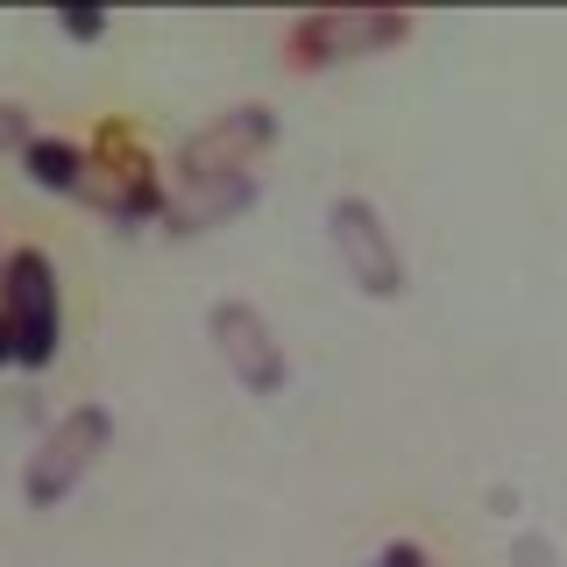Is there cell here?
Listing matches in <instances>:
<instances>
[{"label":"cell","mask_w":567,"mask_h":567,"mask_svg":"<svg viewBox=\"0 0 567 567\" xmlns=\"http://www.w3.org/2000/svg\"><path fill=\"white\" fill-rule=\"evenodd\" d=\"M206 341H213V354L227 362V377H235L248 398H277V390L291 383L284 341L270 333V319L256 306H241V298H220V306L206 312Z\"/></svg>","instance_id":"obj_6"},{"label":"cell","mask_w":567,"mask_h":567,"mask_svg":"<svg viewBox=\"0 0 567 567\" xmlns=\"http://www.w3.org/2000/svg\"><path fill=\"white\" fill-rule=\"evenodd\" d=\"M79 199L106 213L114 227H142V220H164V177H156L150 150L135 142L128 121H106V128L93 135V150H85V185Z\"/></svg>","instance_id":"obj_1"},{"label":"cell","mask_w":567,"mask_h":567,"mask_svg":"<svg viewBox=\"0 0 567 567\" xmlns=\"http://www.w3.org/2000/svg\"><path fill=\"white\" fill-rule=\"evenodd\" d=\"M327 235H333V256H341V270L354 277L362 298H404V256H398L383 213L369 199H354V192L333 199L327 206Z\"/></svg>","instance_id":"obj_7"},{"label":"cell","mask_w":567,"mask_h":567,"mask_svg":"<svg viewBox=\"0 0 567 567\" xmlns=\"http://www.w3.org/2000/svg\"><path fill=\"white\" fill-rule=\"evenodd\" d=\"M106 440H114V419H106V404H71V412L50 425L43 440H35V454H29V468H22V496H29L35 511H58L64 496L100 468Z\"/></svg>","instance_id":"obj_3"},{"label":"cell","mask_w":567,"mask_h":567,"mask_svg":"<svg viewBox=\"0 0 567 567\" xmlns=\"http://www.w3.org/2000/svg\"><path fill=\"white\" fill-rule=\"evenodd\" d=\"M29 114H22V106H14V100H0V156H14V150H29Z\"/></svg>","instance_id":"obj_10"},{"label":"cell","mask_w":567,"mask_h":567,"mask_svg":"<svg viewBox=\"0 0 567 567\" xmlns=\"http://www.w3.org/2000/svg\"><path fill=\"white\" fill-rule=\"evenodd\" d=\"M277 142L270 106H227L199 135L177 142V185H220V177H256L262 150Z\"/></svg>","instance_id":"obj_5"},{"label":"cell","mask_w":567,"mask_h":567,"mask_svg":"<svg viewBox=\"0 0 567 567\" xmlns=\"http://www.w3.org/2000/svg\"><path fill=\"white\" fill-rule=\"evenodd\" d=\"M256 206V177H220V185H177L164 199V227L171 235H206V227H227L235 213Z\"/></svg>","instance_id":"obj_8"},{"label":"cell","mask_w":567,"mask_h":567,"mask_svg":"<svg viewBox=\"0 0 567 567\" xmlns=\"http://www.w3.org/2000/svg\"><path fill=\"white\" fill-rule=\"evenodd\" d=\"M412 35V14L398 8H319V14H298L291 35H284V64L291 71H333V64H354V58H383Z\"/></svg>","instance_id":"obj_2"},{"label":"cell","mask_w":567,"mask_h":567,"mask_svg":"<svg viewBox=\"0 0 567 567\" xmlns=\"http://www.w3.org/2000/svg\"><path fill=\"white\" fill-rule=\"evenodd\" d=\"M0 319H8V248H0Z\"/></svg>","instance_id":"obj_14"},{"label":"cell","mask_w":567,"mask_h":567,"mask_svg":"<svg viewBox=\"0 0 567 567\" xmlns=\"http://www.w3.org/2000/svg\"><path fill=\"white\" fill-rule=\"evenodd\" d=\"M511 567H560V554H554V539L525 532V539H511Z\"/></svg>","instance_id":"obj_11"},{"label":"cell","mask_w":567,"mask_h":567,"mask_svg":"<svg viewBox=\"0 0 567 567\" xmlns=\"http://www.w3.org/2000/svg\"><path fill=\"white\" fill-rule=\"evenodd\" d=\"M377 567H433V554H425L419 539H390L383 554H377Z\"/></svg>","instance_id":"obj_13"},{"label":"cell","mask_w":567,"mask_h":567,"mask_svg":"<svg viewBox=\"0 0 567 567\" xmlns=\"http://www.w3.org/2000/svg\"><path fill=\"white\" fill-rule=\"evenodd\" d=\"M22 171H29V185L58 192V199H79V185H85V142H64V135H29Z\"/></svg>","instance_id":"obj_9"},{"label":"cell","mask_w":567,"mask_h":567,"mask_svg":"<svg viewBox=\"0 0 567 567\" xmlns=\"http://www.w3.org/2000/svg\"><path fill=\"white\" fill-rule=\"evenodd\" d=\"M58 29L71 35V43H100V35H106V14H85V8H64V14H58Z\"/></svg>","instance_id":"obj_12"},{"label":"cell","mask_w":567,"mask_h":567,"mask_svg":"<svg viewBox=\"0 0 567 567\" xmlns=\"http://www.w3.org/2000/svg\"><path fill=\"white\" fill-rule=\"evenodd\" d=\"M8 333H14V369L58 362L64 298H58V262L43 248H8Z\"/></svg>","instance_id":"obj_4"}]
</instances>
